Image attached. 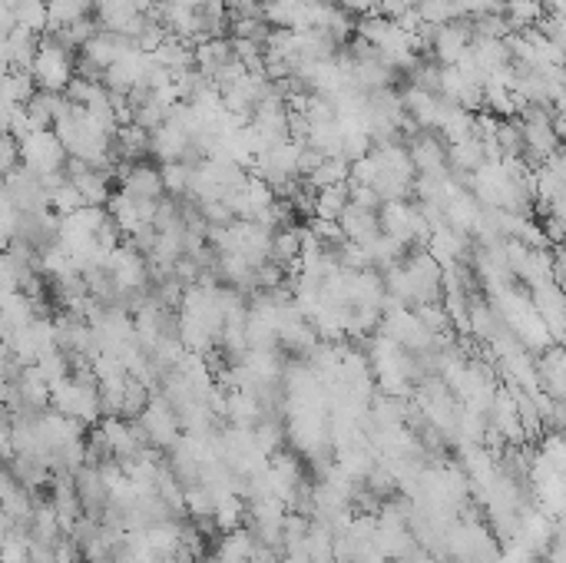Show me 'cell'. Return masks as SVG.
Wrapping results in <instances>:
<instances>
[{
    "label": "cell",
    "mask_w": 566,
    "mask_h": 563,
    "mask_svg": "<svg viewBox=\"0 0 566 563\" xmlns=\"http://www.w3.org/2000/svg\"><path fill=\"white\" fill-rule=\"evenodd\" d=\"M30 80H34L37 90L47 93H63L67 83L77 77V53L67 50L63 44H57L53 37H40L34 60H30Z\"/></svg>",
    "instance_id": "obj_1"
},
{
    "label": "cell",
    "mask_w": 566,
    "mask_h": 563,
    "mask_svg": "<svg viewBox=\"0 0 566 563\" xmlns=\"http://www.w3.org/2000/svg\"><path fill=\"white\" fill-rule=\"evenodd\" d=\"M17 153H20V166L30 169L37 179L60 173L63 163H67V150L60 146L53 130H30L27 136H20Z\"/></svg>",
    "instance_id": "obj_2"
},
{
    "label": "cell",
    "mask_w": 566,
    "mask_h": 563,
    "mask_svg": "<svg viewBox=\"0 0 566 563\" xmlns=\"http://www.w3.org/2000/svg\"><path fill=\"white\" fill-rule=\"evenodd\" d=\"M474 44V27L471 17H457L451 24L437 27L431 37V60L437 67H454L467 57V50Z\"/></svg>",
    "instance_id": "obj_3"
},
{
    "label": "cell",
    "mask_w": 566,
    "mask_h": 563,
    "mask_svg": "<svg viewBox=\"0 0 566 563\" xmlns=\"http://www.w3.org/2000/svg\"><path fill=\"white\" fill-rule=\"evenodd\" d=\"M338 229H341V236H345L348 242L368 246V242L381 232V226H378V212H368V209L348 203L345 212L338 216Z\"/></svg>",
    "instance_id": "obj_4"
},
{
    "label": "cell",
    "mask_w": 566,
    "mask_h": 563,
    "mask_svg": "<svg viewBox=\"0 0 566 563\" xmlns=\"http://www.w3.org/2000/svg\"><path fill=\"white\" fill-rule=\"evenodd\" d=\"M186 146H189V136L186 130H179L176 123H163V126H156L153 133H149V153H153L159 163H179L186 153Z\"/></svg>",
    "instance_id": "obj_5"
},
{
    "label": "cell",
    "mask_w": 566,
    "mask_h": 563,
    "mask_svg": "<svg viewBox=\"0 0 566 563\" xmlns=\"http://www.w3.org/2000/svg\"><path fill=\"white\" fill-rule=\"evenodd\" d=\"M120 193H126L130 199H163V179H159L156 166L146 163H133V169L120 179Z\"/></svg>",
    "instance_id": "obj_6"
},
{
    "label": "cell",
    "mask_w": 566,
    "mask_h": 563,
    "mask_svg": "<svg viewBox=\"0 0 566 563\" xmlns=\"http://www.w3.org/2000/svg\"><path fill=\"white\" fill-rule=\"evenodd\" d=\"M140 14L136 10L133 0H93V17L100 30H116V34H123L126 24Z\"/></svg>",
    "instance_id": "obj_7"
},
{
    "label": "cell",
    "mask_w": 566,
    "mask_h": 563,
    "mask_svg": "<svg viewBox=\"0 0 566 563\" xmlns=\"http://www.w3.org/2000/svg\"><path fill=\"white\" fill-rule=\"evenodd\" d=\"M110 169H87V173H80V176H73L70 183L77 186V193L80 199L87 206H106V199H110Z\"/></svg>",
    "instance_id": "obj_8"
},
{
    "label": "cell",
    "mask_w": 566,
    "mask_h": 563,
    "mask_svg": "<svg viewBox=\"0 0 566 563\" xmlns=\"http://www.w3.org/2000/svg\"><path fill=\"white\" fill-rule=\"evenodd\" d=\"M93 17V0H47V30H60Z\"/></svg>",
    "instance_id": "obj_9"
},
{
    "label": "cell",
    "mask_w": 566,
    "mask_h": 563,
    "mask_svg": "<svg viewBox=\"0 0 566 563\" xmlns=\"http://www.w3.org/2000/svg\"><path fill=\"white\" fill-rule=\"evenodd\" d=\"M543 10L540 4H533V0H504V17L507 20V27H510V34H523V30H533L543 20Z\"/></svg>",
    "instance_id": "obj_10"
},
{
    "label": "cell",
    "mask_w": 566,
    "mask_h": 563,
    "mask_svg": "<svg viewBox=\"0 0 566 563\" xmlns=\"http://www.w3.org/2000/svg\"><path fill=\"white\" fill-rule=\"evenodd\" d=\"M348 183V159L341 156H325L312 173L305 176V186L312 189H328V186H341Z\"/></svg>",
    "instance_id": "obj_11"
},
{
    "label": "cell",
    "mask_w": 566,
    "mask_h": 563,
    "mask_svg": "<svg viewBox=\"0 0 566 563\" xmlns=\"http://www.w3.org/2000/svg\"><path fill=\"white\" fill-rule=\"evenodd\" d=\"M348 206V183L341 186H328V189H315V219H331L338 222V216Z\"/></svg>",
    "instance_id": "obj_12"
},
{
    "label": "cell",
    "mask_w": 566,
    "mask_h": 563,
    "mask_svg": "<svg viewBox=\"0 0 566 563\" xmlns=\"http://www.w3.org/2000/svg\"><path fill=\"white\" fill-rule=\"evenodd\" d=\"M14 24L40 37L47 30V0H20L14 7Z\"/></svg>",
    "instance_id": "obj_13"
},
{
    "label": "cell",
    "mask_w": 566,
    "mask_h": 563,
    "mask_svg": "<svg viewBox=\"0 0 566 563\" xmlns=\"http://www.w3.org/2000/svg\"><path fill=\"white\" fill-rule=\"evenodd\" d=\"M414 14H418V20L427 27H444L461 17V10H457L454 0H421V4L414 7Z\"/></svg>",
    "instance_id": "obj_14"
},
{
    "label": "cell",
    "mask_w": 566,
    "mask_h": 563,
    "mask_svg": "<svg viewBox=\"0 0 566 563\" xmlns=\"http://www.w3.org/2000/svg\"><path fill=\"white\" fill-rule=\"evenodd\" d=\"M159 179H163V193H169V196H189L192 166H186V163H166L163 169H159Z\"/></svg>",
    "instance_id": "obj_15"
},
{
    "label": "cell",
    "mask_w": 566,
    "mask_h": 563,
    "mask_svg": "<svg viewBox=\"0 0 566 563\" xmlns=\"http://www.w3.org/2000/svg\"><path fill=\"white\" fill-rule=\"evenodd\" d=\"M80 206H87L77 193V186L70 183V179H63L57 189H50V209L57 212V216H70V212H77Z\"/></svg>",
    "instance_id": "obj_16"
},
{
    "label": "cell",
    "mask_w": 566,
    "mask_h": 563,
    "mask_svg": "<svg viewBox=\"0 0 566 563\" xmlns=\"http://www.w3.org/2000/svg\"><path fill=\"white\" fill-rule=\"evenodd\" d=\"M305 229L312 232V236L322 242V246H338V242L345 239V236H341V229H338V222H331V219H315L312 216Z\"/></svg>",
    "instance_id": "obj_17"
}]
</instances>
